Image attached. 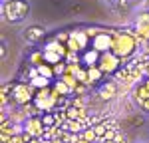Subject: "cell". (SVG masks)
<instances>
[{
  "label": "cell",
  "instance_id": "obj_1",
  "mask_svg": "<svg viewBox=\"0 0 149 143\" xmlns=\"http://www.w3.org/2000/svg\"><path fill=\"white\" fill-rule=\"evenodd\" d=\"M111 52L117 54L123 60L127 56H131L135 52V38L131 34H115L113 36V44H111Z\"/></svg>",
  "mask_w": 149,
  "mask_h": 143
},
{
  "label": "cell",
  "instance_id": "obj_2",
  "mask_svg": "<svg viewBox=\"0 0 149 143\" xmlns=\"http://www.w3.org/2000/svg\"><path fill=\"white\" fill-rule=\"evenodd\" d=\"M119 62L121 58L113 54L111 50H107V52H102L100 54V60H97V68L103 72V74H113L117 68H119Z\"/></svg>",
  "mask_w": 149,
  "mask_h": 143
},
{
  "label": "cell",
  "instance_id": "obj_3",
  "mask_svg": "<svg viewBox=\"0 0 149 143\" xmlns=\"http://www.w3.org/2000/svg\"><path fill=\"white\" fill-rule=\"evenodd\" d=\"M4 12H6V18L8 20L16 22V20H20V18H24L28 14V2L26 0H12V2L6 4Z\"/></svg>",
  "mask_w": 149,
  "mask_h": 143
},
{
  "label": "cell",
  "instance_id": "obj_4",
  "mask_svg": "<svg viewBox=\"0 0 149 143\" xmlns=\"http://www.w3.org/2000/svg\"><path fill=\"white\" fill-rule=\"evenodd\" d=\"M24 129L28 131V133H32L34 137H42L44 131H46V125L42 123V115H30V117L26 119Z\"/></svg>",
  "mask_w": 149,
  "mask_h": 143
},
{
  "label": "cell",
  "instance_id": "obj_5",
  "mask_svg": "<svg viewBox=\"0 0 149 143\" xmlns=\"http://www.w3.org/2000/svg\"><path fill=\"white\" fill-rule=\"evenodd\" d=\"M34 87L32 83H26V85H16L14 87V99L18 103H28V101H34Z\"/></svg>",
  "mask_w": 149,
  "mask_h": 143
},
{
  "label": "cell",
  "instance_id": "obj_6",
  "mask_svg": "<svg viewBox=\"0 0 149 143\" xmlns=\"http://www.w3.org/2000/svg\"><path fill=\"white\" fill-rule=\"evenodd\" d=\"M111 44H113V36L109 34H97L93 38V50H97V52H107V50H111Z\"/></svg>",
  "mask_w": 149,
  "mask_h": 143
},
{
  "label": "cell",
  "instance_id": "obj_7",
  "mask_svg": "<svg viewBox=\"0 0 149 143\" xmlns=\"http://www.w3.org/2000/svg\"><path fill=\"white\" fill-rule=\"evenodd\" d=\"M24 38H26L28 42H38V40L44 38V30L38 28V26H32V28H28V30L24 32Z\"/></svg>",
  "mask_w": 149,
  "mask_h": 143
},
{
  "label": "cell",
  "instance_id": "obj_8",
  "mask_svg": "<svg viewBox=\"0 0 149 143\" xmlns=\"http://www.w3.org/2000/svg\"><path fill=\"white\" fill-rule=\"evenodd\" d=\"M103 76V72L97 66H88V83H95Z\"/></svg>",
  "mask_w": 149,
  "mask_h": 143
},
{
  "label": "cell",
  "instance_id": "obj_9",
  "mask_svg": "<svg viewBox=\"0 0 149 143\" xmlns=\"http://www.w3.org/2000/svg\"><path fill=\"white\" fill-rule=\"evenodd\" d=\"M80 135H81V139H86V141H90V143H93V141H95V139H100V137H97V133H95V129H93V127H86V129L81 131Z\"/></svg>",
  "mask_w": 149,
  "mask_h": 143
},
{
  "label": "cell",
  "instance_id": "obj_10",
  "mask_svg": "<svg viewBox=\"0 0 149 143\" xmlns=\"http://www.w3.org/2000/svg\"><path fill=\"white\" fill-rule=\"evenodd\" d=\"M113 95H115V83L113 82L105 83L102 87V97L103 99H109V97H113Z\"/></svg>",
  "mask_w": 149,
  "mask_h": 143
},
{
  "label": "cell",
  "instance_id": "obj_11",
  "mask_svg": "<svg viewBox=\"0 0 149 143\" xmlns=\"http://www.w3.org/2000/svg\"><path fill=\"white\" fill-rule=\"evenodd\" d=\"M42 123H44L46 127L56 125V113H52V111H44V115H42Z\"/></svg>",
  "mask_w": 149,
  "mask_h": 143
},
{
  "label": "cell",
  "instance_id": "obj_12",
  "mask_svg": "<svg viewBox=\"0 0 149 143\" xmlns=\"http://www.w3.org/2000/svg\"><path fill=\"white\" fill-rule=\"evenodd\" d=\"M50 78H44V76H36L34 80H32V87H48L50 85V82H48Z\"/></svg>",
  "mask_w": 149,
  "mask_h": 143
},
{
  "label": "cell",
  "instance_id": "obj_13",
  "mask_svg": "<svg viewBox=\"0 0 149 143\" xmlns=\"http://www.w3.org/2000/svg\"><path fill=\"white\" fill-rule=\"evenodd\" d=\"M56 92H58L60 95H68L70 92H72V87H70V85L64 82V80H60V82H56Z\"/></svg>",
  "mask_w": 149,
  "mask_h": 143
},
{
  "label": "cell",
  "instance_id": "obj_14",
  "mask_svg": "<svg viewBox=\"0 0 149 143\" xmlns=\"http://www.w3.org/2000/svg\"><path fill=\"white\" fill-rule=\"evenodd\" d=\"M38 68V74L44 76V78H52L54 76V68H48V66H36Z\"/></svg>",
  "mask_w": 149,
  "mask_h": 143
},
{
  "label": "cell",
  "instance_id": "obj_15",
  "mask_svg": "<svg viewBox=\"0 0 149 143\" xmlns=\"http://www.w3.org/2000/svg\"><path fill=\"white\" fill-rule=\"evenodd\" d=\"M93 129L97 133V137H102V135L107 133V125H105V123H97V125H93Z\"/></svg>",
  "mask_w": 149,
  "mask_h": 143
},
{
  "label": "cell",
  "instance_id": "obj_16",
  "mask_svg": "<svg viewBox=\"0 0 149 143\" xmlns=\"http://www.w3.org/2000/svg\"><path fill=\"white\" fill-rule=\"evenodd\" d=\"M66 68H68V66H66V64H54V74H58V76H64V74H66Z\"/></svg>",
  "mask_w": 149,
  "mask_h": 143
},
{
  "label": "cell",
  "instance_id": "obj_17",
  "mask_svg": "<svg viewBox=\"0 0 149 143\" xmlns=\"http://www.w3.org/2000/svg\"><path fill=\"white\" fill-rule=\"evenodd\" d=\"M42 58H44V56H42V54H34V56H32V64H38V62H42Z\"/></svg>",
  "mask_w": 149,
  "mask_h": 143
},
{
  "label": "cell",
  "instance_id": "obj_18",
  "mask_svg": "<svg viewBox=\"0 0 149 143\" xmlns=\"http://www.w3.org/2000/svg\"><path fill=\"white\" fill-rule=\"evenodd\" d=\"M28 143H42V137H32Z\"/></svg>",
  "mask_w": 149,
  "mask_h": 143
},
{
  "label": "cell",
  "instance_id": "obj_19",
  "mask_svg": "<svg viewBox=\"0 0 149 143\" xmlns=\"http://www.w3.org/2000/svg\"><path fill=\"white\" fill-rule=\"evenodd\" d=\"M143 85H145V87H147V90H149V78H147V80H145V83H143Z\"/></svg>",
  "mask_w": 149,
  "mask_h": 143
},
{
  "label": "cell",
  "instance_id": "obj_20",
  "mask_svg": "<svg viewBox=\"0 0 149 143\" xmlns=\"http://www.w3.org/2000/svg\"><path fill=\"white\" fill-rule=\"evenodd\" d=\"M103 143H115V141H111V139H103Z\"/></svg>",
  "mask_w": 149,
  "mask_h": 143
},
{
  "label": "cell",
  "instance_id": "obj_21",
  "mask_svg": "<svg viewBox=\"0 0 149 143\" xmlns=\"http://www.w3.org/2000/svg\"><path fill=\"white\" fill-rule=\"evenodd\" d=\"M78 143H90V141H86V139H81V137H80V141H78Z\"/></svg>",
  "mask_w": 149,
  "mask_h": 143
},
{
  "label": "cell",
  "instance_id": "obj_22",
  "mask_svg": "<svg viewBox=\"0 0 149 143\" xmlns=\"http://www.w3.org/2000/svg\"><path fill=\"white\" fill-rule=\"evenodd\" d=\"M147 74H149V66H147Z\"/></svg>",
  "mask_w": 149,
  "mask_h": 143
}]
</instances>
